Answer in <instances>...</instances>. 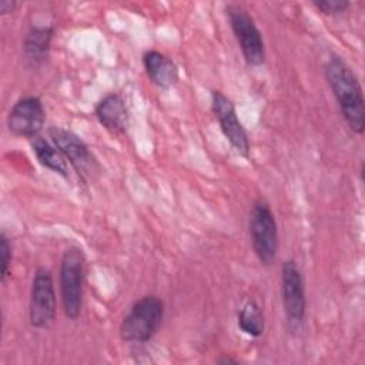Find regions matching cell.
<instances>
[{"label": "cell", "mask_w": 365, "mask_h": 365, "mask_svg": "<svg viewBox=\"0 0 365 365\" xmlns=\"http://www.w3.org/2000/svg\"><path fill=\"white\" fill-rule=\"evenodd\" d=\"M44 121V106L36 96H26L17 100L7 115L9 131L17 137H26L31 140L40 134Z\"/></svg>", "instance_id": "10"}, {"label": "cell", "mask_w": 365, "mask_h": 365, "mask_svg": "<svg viewBox=\"0 0 365 365\" xmlns=\"http://www.w3.org/2000/svg\"><path fill=\"white\" fill-rule=\"evenodd\" d=\"M17 3L13 1V0H1L0 1V13L1 14H7V13H11L14 11Z\"/></svg>", "instance_id": "18"}, {"label": "cell", "mask_w": 365, "mask_h": 365, "mask_svg": "<svg viewBox=\"0 0 365 365\" xmlns=\"http://www.w3.org/2000/svg\"><path fill=\"white\" fill-rule=\"evenodd\" d=\"M325 77L349 128L362 134L365 128V101L362 87L351 67L332 54L325 64Z\"/></svg>", "instance_id": "1"}, {"label": "cell", "mask_w": 365, "mask_h": 365, "mask_svg": "<svg viewBox=\"0 0 365 365\" xmlns=\"http://www.w3.org/2000/svg\"><path fill=\"white\" fill-rule=\"evenodd\" d=\"M225 11L244 60L250 66H261L265 61V44L254 19L240 4H228Z\"/></svg>", "instance_id": "5"}, {"label": "cell", "mask_w": 365, "mask_h": 365, "mask_svg": "<svg viewBox=\"0 0 365 365\" xmlns=\"http://www.w3.org/2000/svg\"><path fill=\"white\" fill-rule=\"evenodd\" d=\"M250 237L258 261L271 265L278 254V228L274 212L262 198L254 201L250 214Z\"/></svg>", "instance_id": "4"}, {"label": "cell", "mask_w": 365, "mask_h": 365, "mask_svg": "<svg viewBox=\"0 0 365 365\" xmlns=\"http://www.w3.org/2000/svg\"><path fill=\"white\" fill-rule=\"evenodd\" d=\"M53 36V26H33L27 31L23 40V56L30 66L37 67L46 61L50 53Z\"/></svg>", "instance_id": "13"}, {"label": "cell", "mask_w": 365, "mask_h": 365, "mask_svg": "<svg viewBox=\"0 0 365 365\" xmlns=\"http://www.w3.org/2000/svg\"><path fill=\"white\" fill-rule=\"evenodd\" d=\"M56 291L53 277L48 269L37 268L30 292L29 304V321L33 328H48L56 318Z\"/></svg>", "instance_id": "7"}, {"label": "cell", "mask_w": 365, "mask_h": 365, "mask_svg": "<svg viewBox=\"0 0 365 365\" xmlns=\"http://www.w3.org/2000/svg\"><path fill=\"white\" fill-rule=\"evenodd\" d=\"M143 66L151 83L160 88H171L178 81V67L164 53L157 50L145 51L143 54Z\"/></svg>", "instance_id": "12"}, {"label": "cell", "mask_w": 365, "mask_h": 365, "mask_svg": "<svg viewBox=\"0 0 365 365\" xmlns=\"http://www.w3.org/2000/svg\"><path fill=\"white\" fill-rule=\"evenodd\" d=\"M164 302L155 295H145L135 301L120 324V336L127 342H147L161 327Z\"/></svg>", "instance_id": "2"}, {"label": "cell", "mask_w": 365, "mask_h": 365, "mask_svg": "<svg viewBox=\"0 0 365 365\" xmlns=\"http://www.w3.org/2000/svg\"><path fill=\"white\" fill-rule=\"evenodd\" d=\"M84 262V254L78 247L66 250L60 262V295L64 314L71 321H76L81 314Z\"/></svg>", "instance_id": "3"}, {"label": "cell", "mask_w": 365, "mask_h": 365, "mask_svg": "<svg viewBox=\"0 0 365 365\" xmlns=\"http://www.w3.org/2000/svg\"><path fill=\"white\" fill-rule=\"evenodd\" d=\"M211 108L231 147L244 158H250V140L245 128L238 120L234 103L220 90H212Z\"/></svg>", "instance_id": "9"}, {"label": "cell", "mask_w": 365, "mask_h": 365, "mask_svg": "<svg viewBox=\"0 0 365 365\" xmlns=\"http://www.w3.org/2000/svg\"><path fill=\"white\" fill-rule=\"evenodd\" d=\"M31 148H33V153H34L37 161L43 167L51 170L53 173H56L64 178L68 177L67 160L64 158V155L58 151V148L54 144H51L46 138L37 135L31 140Z\"/></svg>", "instance_id": "14"}, {"label": "cell", "mask_w": 365, "mask_h": 365, "mask_svg": "<svg viewBox=\"0 0 365 365\" xmlns=\"http://www.w3.org/2000/svg\"><path fill=\"white\" fill-rule=\"evenodd\" d=\"M312 4L317 10L327 16H338L348 10L351 3L348 0H314Z\"/></svg>", "instance_id": "16"}, {"label": "cell", "mask_w": 365, "mask_h": 365, "mask_svg": "<svg viewBox=\"0 0 365 365\" xmlns=\"http://www.w3.org/2000/svg\"><path fill=\"white\" fill-rule=\"evenodd\" d=\"M0 261H1V282H4V279L9 275L10 262H11V245L4 232H1L0 235Z\"/></svg>", "instance_id": "17"}, {"label": "cell", "mask_w": 365, "mask_h": 365, "mask_svg": "<svg viewBox=\"0 0 365 365\" xmlns=\"http://www.w3.org/2000/svg\"><path fill=\"white\" fill-rule=\"evenodd\" d=\"M220 364H237V359H232V358H222L218 361Z\"/></svg>", "instance_id": "19"}, {"label": "cell", "mask_w": 365, "mask_h": 365, "mask_svg": "<svg viewBox=\"0 0 365 365\" xmlns=\"http://www.w3.org/2000/svg\"><path fill=\"white\" fill-rule=\"evenodd\" d=\"M281 295L288 325L298 329L305 319L307 298L302 274L294 259H288L282 264Z\"/></svg>", "instance_id": "8"}, {"label": "cell", "mask_w": 365, "mask_h": 365, "mask_svg": "<svg viewBox=\"0 0 365 365\" xmlns=\"http://www.w3.org/2000/svg\"><path fill=\"white\" fill-rule=\"evenodd\" d=\"M48 135L51 143L58 148L84 182L93 180L100 173V165L96 157L76 133L56 125L48 130Z\"/></svg>", "instance_id": "6"}, {"label": "cell", "mask_w": 365, "mask_h": 365, "mask_svg": "<svg viewBox=\"0 0 365 365\" xmlns=\"http://www.w3.org/2000/svg\"><path fill=\"white\" fill-rule=\"evenodd\" d=\"M238 328L252 336L257 338L264 331V315L261 308L254 299H248L238 312Z\"/></svg>", "instance_id": "15"}, {"label": "cell", "mask_w": 365, "mask_h": 365, "mask_svg": "<svg viewBox=\"0 0 365 365\" xmlns=\"http://www.w3.org/2000/svg\"><path fill=\"white\" fill-rule=\"evenodd\" d=\"M94 114L98 123L111 134H123L128 125V108L123 96L117 93L103 97L96 108Z\"/></svg>", "instance_id": "11"}]
</instances>
